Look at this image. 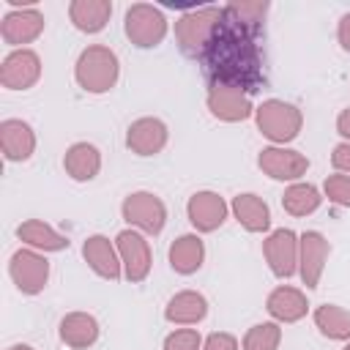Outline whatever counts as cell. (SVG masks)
<instances>
[{"mask_svg":"<svg viewBox=\"0 0 350 350\" xmlns=\"http://www.w3.org/2000/svg\"><path fill=\"white\" fill-rule=\"evenodd\" d=\"M257 38L260 30L241 25L227 14L221 16L219 27L213 30L208 46L200 55V66L211 88L227 85L243 90L246 96L262 88L265 74H262V52Z\"/></svg>","mask_w":350,"mask_h":350,"instance_id":"6da1fadb","label":"cell"},{"mask_svg":"<svg viewBox=\"0 0 350 350\" xmlns=\"http://www.w3.org/2000/svg\"><path fill=\"white\" fill-rule=\"evenodd\" d=\"M118 74H120L118 55L104 44H93V46L82 49V55L74 66V77H77L79 88L88 93H107L118 82Z\"/></svg>","mask_w":350,"mask_h":350,"instance_id":"7a4b0ae2","label":"cell"},{"mask_svg":"<svg viewBox=\"0 0 350 350\" xmlns=\"http://www.w3.org/2000/svg\"><path fill=\"white\" fill-rule=\"evenodd\" d=\"M221 16H224V11H221V8H213V5L183 14V16L175 22V38H178L180 52H183L186 57H197V60H200V55H202V49L208 46L213 30L219 27Z\"/></svg>","mask_w":350,"mask_h":350,"instance_id":"3957f363","label":"cell"},{"mask_svg":"<svg viewBox=\"0 0 350 350\" xmlns=\"http://www.w3.org/2000/svg\"><path fill=\"white\" fill-rule=\"evenodd\" d=\"M257 118V129L271 139V142H290L298 137L301 126H304V115L298 107L279 101V98H268L254 109Z\"/></svg>","mask_w":350,"mask_h":350,"instance_id":"277c9868","label":"cell"},{"mask_svg":"<svg viewBox=\"0 0 350 350\" xmlns=\"http://www.w3.org/2000/svg\"><path fill=\"white\" fill-rule=\"evenodd\" d=\"M126 36L134 46H156L167 36V19L159 8L148 3H137L126 11Z\"/></svg>","mask_w":350,"mask_h":350,"instance_id":"5b68a950","label":"cell"},{"mask_svg":"<svg viewBox=\"0 0 350 350\" xmlns=\"http://www.w3.org/2000/svg\"><path fill=\"white\" fill-rule=\"evenodd\" d=\"M120 213H123V219L129 224H134V227H139V230H145L150 235L161 232L164 230V221H167L164 202L156 194H150V191H134V194H129L123 200V205H120Z\"/></svg>","mask_w":350,"mask_h":350,"instance_id":"8992f818","label":"cell"},{"mask_svg":"<svg viewBox=\"0 0 350 350\" xmlns=\"http://www.w3.org/2000/svg\"><path fill=\"white\" fill-rule=\"evenodd\" d=\"M8 273H11L14 284H16L22 293L36 295V293H41V290L46 287L49 262H46L41 254L30 252V249H19V252H14V257H11Z\"/></svg>","mask_w":350,"mask_h":350,"instance_id":"52a82bcc","label":"cell"},{"mask_svg":"<svg viewBox=\"0 0 350 350\" xmlns=\"http://www.w3.org/2000/svg\"><path fill=\"white\" fill-rule=\"evenodd\" d=\"M41 77V60L33 49H14L0 66V82L8 90H27Z\"/></svg>","mask_w":350,"mask_h":350,"instance_id":"ba28073f","label":"cell"},{"mask_svg":"<svg viewBox=\"0 0 350 350\" xmlns=\"http://www.w3.org/2000/svg\"><path fill=\"white\" fill-rule=\"evenodd\" d=\"M118 252H120V262H123V273L129 282H142L150 273V246L148 241L134 232V230H123L118 232Z\"/></svg>","mask_w":350,"mask_h":350,"instance_id":"9c48e42d","label":"cell"},{"mask_svg":"<svg viewBox=\"0 0 350 350\" xmlns=\"http://www.w3.org/2000/svg\"><path fill=\"white\" fill-rule=\"evenodd\" d=\"M262 252H265V260L273 271V276L279 279H287L295 273V262H298V238L293 230H273L265 243H262Z\"/></svg>","mask_w":350,"mask_h":350,"instance_id":"30bf717a","label":"cell"},{"mask_svg":"<svg viewBox=\"0 0 350 350\" xmlns=\"http://www.w3.org/2000/svg\"><path fill=\"white\" fill-rule=\"evenodd\" d=\"M257 164L273 180H295L309 170V159L290 148H262Z\"/></svg>","mask_w":350,"mask_h":350,"instance_id":"8fae6325","label":"cell"},{"mask_svg":"<svg viewBox=\"0 0 350 350\" xmlns=\"http://www.w3.org/2000/svg\"><path fill=\"white\" fill-rule=\"evenodd\" d=\"M186 213H189V221L200 232H213L227 219V202L216 191H197V194L189 197Z\"/></svg>","mask_w":350,"mask_h":350,"instance_id":"7c38bea8","label":"cell"},{"mask_svg":"<svg viewBox=\"0 0 350 350\" xmlns=\"http://www.w3.org/2000/svg\"><path fill=\"white\" fill-rule=\"evenodd\" d=\"M298 249H301V262H298L301 265V279L312 290V287H317V282L323 276V268H325L331 246L317 230H306L301 235V241H298Z\"/></svg>","mask_w":350,"mask_h":350,"instance_id":"4fadbf2b","label":"cell"},{"mask_svg":"<svg viewBox=\"0 0 350 350\" xmlns=\"http://www.w3.org/2000/svg\"><path fill=\"white\" fill-rule=\"evenodd\" d=\"M208 109L219 120H227V123L246 120L254 112L249 96L243 90H238V88H227V85H213L208 90Z\"/></svg>","mask_w":350,"mask_h":350,"instance_id":"5bb4252c","label":"cell"},{"mask_svg":"<svg viewBox=\"0 0 350 350\" xmlns=\"http://www.w3.org/2000/svg\"><path fill=\"white\" fill-rule=\"evenodd\" d=\"M41 30H44V16L36 8H16V11L5 14L3 25H0V36L11 46L36 41L41 36Z\"/></svg>","mask_w":350,"mask_h":350,"instance_id":"9a60e30c","label":"cell"},{"mask_svg":"<svg viewBox=\"0 0 350 350\" xmlns=\"http://www.w3.org/2000/svg\"><path fill=\"white\" fill-rule=\"evenodd\" d=\"M126 145L137 156H156L167 145V126L159 118H139L129 126Z\"/></svg>","mask_w":350,"mask_h":350,"instance_id":"2e32d148","label":"cell"},{"mask_svg":"<svg viewBox=\"0 0 350 350\" xmlns=\"http://www.w3.org/2000/svg\"><path fill=\"white\" fill-rule=\"evenodd\" d=\"M0 148L8 161H25L36 150V134L25 120L8 118L0 123Z\"/></svg>","mask_w":350,"mask_h":350,"instance_id":"e0dca14e","label":"cell"},{"mask_svg":"<svg viewBox=\"0 0 350 350\" xmlns=\"http://www.w3.org/2000/svg\"><path fill=\"white\" fill-rule=\"evenodd\" d=\"M82 254L88 260V265L104 276V279H118L120 276V260L115 254V246L109 243V238L104 235H90L85 243H82Z\"/></svg>","mask_w":350,"mask_h":350,"instance_id":"ac0fdd59","label":"cell"},{"mask_svg":"<svg viewBox=\"0 0 350 350\" xmlns=\"http://www.w3.org/2000/svg\"><path fill=\"white\" fill-rule=\"evenodd\" d=\"M265 309L279 323H295V320H301L306 314L309 304H306V295L301 290H295V287H276V290H271V295L265 301Z\"/></svg>","mask_w":350,"mask_h":350,"instance_id":"d6986e66","label":"cell"},{"mask_svg":"<svg viewBox=\"0 0 350 350\" xmlns=\"http://www.w3.org/2000/svg\"><path fill=\"white\" fill-rule=\"evenodd\" d=\"M63 167L74 180H93L101 170V153L90 142H74L63 156Z\"/></svg>","mask_w":350,"mask_h":350,"instance_id":"ffe728a7","label":"cell"},{"mask_svg":"<svg viewBox=\"0 0 350 350\" xmlns=\"http://www.w3.org/2000/svg\"><path fill=\"white\" fill-rule=\"evenodd\" d=\"M208 314V301L202 293H194V290H183V293H175L164 309V317L170 323H178V325H191V323H200L202 317Z\"/></svg>","mask_w":350,"mask_h":350,"instance_id":"44dd1931","label":"cell"},{"mask_svg":"<svg viewBox=\"0 0 350 350\" xmlns=\"http://www.w3.org/2000/svg\"><path fill=\"white\" fill-rule=\"evenodd\" d=\"M112 3L109 0H74L68 5V16L77 30L82 33H98L109 22Z\"/></svg>","mask_w":350,"mask_h":350,"instance_id":"7402d4cb","label":"cell"},{"mask_svg":"<svg viewBox=\"0 0 350 350\" xmlns=\"http://www.w3.org/2000/svg\"><path fill=\"white\" fill-rule=\"evenodd\" d=\"M60 339L68 345V347H90L96 339H98V323L93 314H85V312H71L60 320Z\"/></svg>","mask_w":350,"mask_h":350,"instance_id":"603a6c76","label":"cell"},{"mask_svg":"<svg viewBox=\"0 0 350 350\" xmlns=\"http://www.w3.org/2000/svg\"><path fill=\"white\" fill-rule=\"evenodd\" d=\"M232 213L249 232H262L271 227V211L257 194H238L232 200Z\"/></svg>","mask_w":350,"mask_h":350,"instance_id":"cb8c5ba5","label":"cell"},{"mask_svg":"<svg viewBox=\"0 0 350 350\" xmlns=\"http://www.w3.org/2000/svg\"><path fill=\"white\" fill-rule=\"evenodd\" d=\"M16 235H19V241H25V243H30V246H36V249H44V252H60V249L68 246V238L60 235L55 227L44 224L41 219H27V221H22V224L16 227Z\"/></svg>","mask_w":350,"mask_h":350,"instance_id":"d4e9b609","label":"cell"},{"mask_svg":"<svg viewBox=\"0 0 350 350\" xmlns=\"http://www.w3.org/2000/svg\"><path fill=\"white\" fill-rule=\"evenodd\" d=\"M202 257H205V243L197 235H180L170 246V265L178 273H194L202 265Z\"/></svg>","mask_w":350,"mask_h":350,"instance_id":"484cf974","label":"cell"},{"mask_svg":"<svg viewBox=\"0 0 350 350\" xmlns=\"http://www.w3.org/2000/svg\"><path fill=\"white\" fill-rule=\"evenodd\" d=\"M314 325L328 339H350V312L336 304H323L314 309Z\"/></svg>","mask_w":350,"mask_h":350,"instance_id":"4316f807","label":"cell"},{"mask_svg":"<svg viewBox=\"0 0 350 350\" xmlns=\"http://www.w3.org/2000/svg\"><path fill=\"white\" fill-rule=\"evenodd\" d=\"M320 191L312 183H293L284 194H282V208L293 216H306L312 211L320 208Z\"/></svg>","mask_w":350,"mask_h":350,"instance_id":"83f0119b","label":"cell"},{"mask_svg":"<svg viewBox=\"0 0 350 350\" xmlns=\"http://www.w3.org/2000/svg\"><path fill=\"white\" fill-rule=\"evenodd\" d=\"M224 14L227 16H232L235 22H241V25H249V27H254V30H262V19H265V14H268V3L265 0H235V3H230V5H224Z\"/></svg>","mask_w":350,"mask_h":350,"instance_id":"f1b7e54d","label":"cell"},{"mask_svg":"<svg viewBox=\"0 0 350 350\" xmlns=\"http://www.w3.org/2000/svg\"><path fill=\"white\" fill-rule=\"evenodd\" d=\"M282 342V328L276 323H257L243 336V350H276Z\"/></svg>","mask_w":350,"mask_h":350,"instance_id":"f546056e","label":"cell"},{"mask_svg":"<svg viewBox=\"0 0 350 350\" xmlns=\"http://www.w3.org/2000/svg\"><path fill=\"white\" fill-rule=\"evenodd\" d=\"M325 197L331 200V202H336V205H345V208H350V175H345V172H336V175H328L325 178Z\"/></svg>","mask_w":350,"mask_h":350,"instance_id":"4dcf8cb0","label":"cell"},{"mask_svg":"<svg viewBox=\"0 0 350 350\" xmlns=\"http://www.w3.org/2000/svg\"><path fill=\"white\" fill-rule=\"evenodd\" d=\"M200 331L194 328H180V331H172L167 339H164V350H200Z\"/></svg>","mask_w":350,"mask_h":350,"instance_id":"1f68e13d","label":"cell"},{"mask_svg":"<svg viewBox=\"0 0 350 350\" xmlns=\"http://www.w3.org/2000/svg\"><path fill=\"white\" fill-rule=\"evenodd\" d=\"M202 350H238V339L232 334H224V331H216L205 339V347Z\"/></svg>","mask_w":350,"mask_h":350,"instance_id":"d6a6232c","label":"cell"},{"mask_svg":"<svg viewBox=\"0 0 350 350\" xmlns=\"http://www.w3.org/2000/svg\"><path fill=\"white\" fill-rule=\"evenodd\" d=\"M331 164H334L339 172H350V142H342V145L334 148Z\"/></svg>","mask_w":350,"mask_h":350,"instance_id":"836d02e7","label":"cell"},{"mask_svg":"<svg viewBox=\"0 0 350 350\" xmlns=\"http://www.w3.org/2000/svg\"><path fill=\"white\" fill-rule=\"evenodd\" d=\"M336 36H339L342 49L350 52V14H345V16L339 19V30H336Z\"/></svg>","mask_w":350,"mask_h":350,"instance_id":"e575fe53","label":"cell"},{"mask_svg":"<svg viewBox=\"0 0 350 350\" xmlns=\"http://www.w3.org/2000/svg\"><path fill=\"white\" fill-rule=\"evenodd\" d=\"M336 131H339L342 137H347V139H350V107L339 112V118H336Z\"/></svg>","mask_w":350,"mask_h":350,"instance_id":"d590c367","label":"cell"},{"mask_svg":"<svg viewBox=\"0 0 350 350\" xmlns=\"http://www.w3.org/2000/svg\"><path fill=\"white\" fill-rule=\"evenodd\" d=\"M8 350H33V347H30V345H11Z\"/></svg>","mask_w":350,"mask_h":350,"instance_id":"8d00e7d4","label":"cell"},{"mask_svg":"<svg viewBox=\"0 0 350 350\" xmlns=\"http://www.w3.org/2000/svg\"><path fill=\"white\" fill-rule=\"evenodd\" d=\"M342 350H350V342H347V345H345V347H342Z\"/></svg>","mask_w":350,"mask_h":350,"instance_id":"74e56055","label":"cell"}]
</instances>
